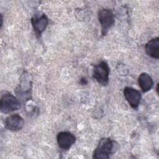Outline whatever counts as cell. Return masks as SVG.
<instances>
[{
  "mask_svg": "<svg viewBox=\"0 0 159 159\" xmlns=\"http://www.w3.org/2000/svg\"><path fill=\"white\" fill-rule=\"evenodd\" d=\"M118 148L117 143L109 138L101 139L94 150L93 158L95 159H107L111 155L116 152Z\"/></svg>",
  "mask_w": 159,
  "mask_h": 159,
  "instance_id": "cell-1",
  "label": "cell"
},
{
  "mask_svg": "<svg viewBox=\"0 0 159 159\" xmlns=\"http://www.w3.org/2000/svg\"><path fill=\"white\" fill-rule=\"evenodd\" d=\"M32 84L30 75L27 71H24L20 76L19 86L15 89V93L19 101L24 102L31 99Z\"/></svg>",
  "mask_w": 159,
  "mask_h": 159,
  "instance_id": "cell-2",
  "label": "cell"
},
{
  "mask_svg": "<svg viewBox=\"0 0 159 159\" xmlns=\"http://www.w3.org/2000/svg\"><path fill=\"white\" fill-rule=\"evenodd\" d=\"M20 108L19 100L12 94L6 92L2 95L0 101L1 112L4 114H8Z\"/></svg>",
  "mask_w": 159,
  "mask_h": 159,
  "instance_id": "cell-3",
  "label": "cell"
},
{
  "mask_svg": "<svg viewBox=\"0 0 159 159\" xmlns=\"http://www.w3.org/2000/svg\"><path fill=\"white\" fill-rule=\"evenodd\" d=\"M109 67L106 61H101L98 65H94L93 77L99 84L106 86L109 81Z\"/></svg>",
  "mask_w": 159,
  "mask_h": 159,
  "instance_id": "cell-4",
  "label": "cell"
},
{
  "mask_svg": "<svg viewBox=\"0 0 159 159\" xmlns=\"http://www.w3.org/2000/svg\"><path fill=\"white\" fill-rule=\"evenodd\" d=\"M98 20L102 27V33L105 34L114 23V15L109 9H102L98 12Z\"/></svg>",
  "mask_w": 159,
  "mask_h": 159,
  "instance_id": "cell-5",
  "label": "cell"
},
{
  "mask_svg": "<svg viewBox=\"0 0 159 159\" xmlns=\"http://www.w3.org/2000/svg\"><path fill=\"white\" fill-rule=\"evenodd\" d=\"M57 141L59 147L68 150L76 142V137L70 132H60L57 134Z\"/></svg>",
  "mask_w": 159,
  "mask_h": 159,
  "instance_id": "cell-6",
  "label": "cell"
},
{
  "mask_svg": "<svg viewBox=\"0 0 159 159\" xmlns=\"http://www.w3.org/2000/svg\"><path fill=\"white\" fill-rule=\"evenodd\" d=\"M124 96L130 106L133 109H137L139 106L141 101L142 96L139 91L130 88L125 87L124 89Z\"/></svg>",
  "mask_w": 159,
  "mask_h": 159,
  "instance_id": "cell-7",
  "label": "cell"
},
{
  "mask_svg": "<svg viewBox=\"0 0 159 159\" xmlns=\"http://www.w3.org/2000/svg\"><path fill=\"white\" fill-rule=\"evenodd\" d=\"M31 23L35 34L40 35L47 27L48 19L45 14H35L32 17Z\"/></svg>",
  "mask_w": 159,
  "mask_h": 159,
  "instance_id": "cell-8",
  "label": "cell"
},
{
  "mask_svg": "<svg viewBox=\"0 0 159 159\" xmlns=\"http://www.w3.org/2000/svg\"><path fill=\"white\" fill-rule=\"evenodd\" d=\"M24 125L23 118L18 114L8 116L5 121V127L12 131H17L22 129Z\"/></svg>",
  "mask_w": 159,
  "mask_h": 159,
  "instance_id": "cell-9",
  "label": "cell"
},
{
  "mask_svg": "<svg viewBox=\"0 0 159 159\" xmlns=\"http://www.w3.org/2000/svg\"><path fill=\"white\" fill-rule=\"evenodd\" d=\"M145 52L148 55L155 59L159 58V38L157 37L150 40L145 47Z\"/></svg>",
  "mask_w": 159,
  "mask_h": 159,
  "instance_id": "cell-10",
  "label": "cell"
},
{
  "mask_svg": "<svg viewBox=\"0 0 159 159\" xmlns=\"http://www.w3.org/2000/svg\"><path fill=\"white\" fill-rule=\"evenodd\" d=\"M138 83L142 91L146 93L152 88L153 81L149 75L146 73H142L139 76Z\"/></svg>",
  "mask_w": 159,
  "mask_h": 159,
  "instance_id": "cell-11",
  "label": "cell"
},
{
  "mask_svg": "<svg viewBox=\"0 0 159 159\" xmlns=\"http://www.w3.org/2000/svg\"><path fill=\"white\" fill-rule=\"evenodd\" d=\"M87 83H88L87 80H86L85 78H81V80H80V83H81V84H83V85H84V84H87Z\"/></svg>",
  "mask_w": 159,
  "mask_h": 159,
  "instance_id": "cell-12",
  "label": "cell"
}]
</instances>
